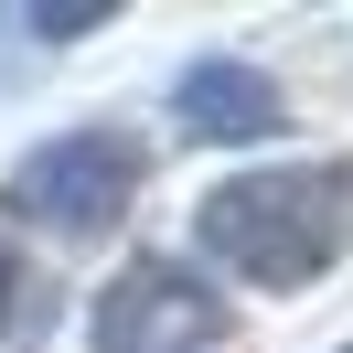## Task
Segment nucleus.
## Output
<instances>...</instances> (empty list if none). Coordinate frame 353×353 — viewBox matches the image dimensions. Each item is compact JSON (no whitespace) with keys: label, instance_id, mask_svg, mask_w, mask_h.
<instances>
[{"label":"nucleus","instance_id":"2","mask_svg":"<svg viewBox=\"0 0 353 353\" xmlns=\"http://www.w3.org/2000/svg\"><path fill=\"white\" fill-rule=\"evenodd\" d=\"M214 332H225V300L172 257L118 268L97 300V353H214Z\"/></svg>","mask_w":353,"mask_h":353},{"label":"nucleus","instance_id":"5","mask_svg":"<svg viewBox=\"0 0 353 353\" xmlns=\"http://www.w3.org/2000/svg\"><path fill=\"white\" fill-rule=\"evenodd\" d=\"M11 289H22V257H11V225H0V321H11Z\"/></svg>","mask_w":353,"mask_h":353},{"label":"nucleus","instance_id":"4","mask_svg":"<svg viewBox=\"0 0 353 353\" xmlns=\"http://www.w3.org/2000/svg\"><path fill=\"white\" fill-rule=\"evenodd\" d=\"M182 118H193L203 139H268L289 108H279V86H268L257 65H225V54H214V65L182 75Z\"/></svg>","mask_w":353,"mask_h":353},{"label":"nucleus","instance_id":"3","mask_svg":"<svg viewBox=\"0 0 353 353\" xmlns=\"http://www.w3.org/2000/svg\"><path fill=\"white\" fill-rule=\"evenodd\" d=\"M129 193H139V139L129 129H65L22 172V203L43 225H65V236H108L129 214Z\"/></svg>","mask_w":353,"mask_h":353},{"label":"nucleus","instance_id":"1","mask_svg":"<svg viewBox=\"0 0 353 353\" xmlns=\"http://www.w3.org/2000/svg\"><path fill=\"white\" fill-rule=\"evenodd\" d=\"M203 246L257 289H310L353 246V172L343 161H289V172H246L203 203Z\"/></svg>","mask_w":353,"mask_h":353}]
</instances>
